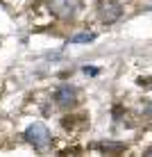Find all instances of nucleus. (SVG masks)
Returning a JSON list of instances; mask_svg holds the SVG:
<instances>
[{"mask_svg":"<svg viewBox=\"0 0 152 157\" xmlns=\"http://www.w3.org/2000/svg\"><path fill=\"white\" fill-rule=\"evenodd\" d=\"M25 139H28V144H32L36 150H46L48 146L52 144L50 130L43 125V123H32V125L25 130Z\"/></svg>","mask_w":152,"mask_h":157,"instance_id":"obj_1","label":"nucleus"},{"mask_svg":"<svg viewBox=\"0 0 152 157\" xmlns=\"http://www.w3.org/2000/svg\"><path fill=\"white\" fill-rule=\"evenodd\" d=\"M123 14V5L118 0H98V16H100L102 23L111 25L120 18Z\"/></svg>","mask_w":152,"mask_h":157,"instance_id":"obj_2","label":"nucleus"},{"mask_svg":"<svg viewBox=\"0 0 152 157\" xmlns=\"http://www.w3.org/2000/svg\"><path fill=\"white\" fill-rule=\"evenodd\" d=\"M77 102V89L70 84H61L59 89L55 91V105L61 107V109H68Z\"/></svg>","mask_w":152,"mask_h":157,"instance_id":"obj_3","label":"nucleus"},{"mask_svg":"<svg viewBox=\"0 0 152 157\" xmlns=\"http://www.w3.org/2000/svg\"><path fill=\"white\" fill-rule=\"evenodd\" d=\"M50 9L59 18H73L80 9V0H50Z\"/></svg>","mask_w":152,"mask_h":157,"instance_id":"obj_4","label":"nucleus"},{"mask_svg":"<svg viewBox=\"0 0 152 157\" xmlns=\"http://www.w3.org/2000/svg\"><path fill=\"white\" fill-rule=\"evenodd\" d=\"M93 39H95V34H91V32H82V34L70 36V43H89V41H93Z\"/></svg>","mask_w":152,"mask_h":157,"instance_id":"obj_5","label":"nucleus"},{"mask_svg":"<svg viewBox=\"0 0 152 157\" xmlns=\"http://www.w3.org/2000/svg\"><path fill=\"white\" fill-rule=\"evenodd\" d=\"M100 148H105V150H123V146L120 144H102Z\"/></svg>","mask_w":152,"mask_h":157,"instance_id":"obj_6","label":"nucleus"},{"mask_svg":"<svg viewBox=\"0 0 152 157\" xmlns=\"http://www.w3.org/2000/svg\"><path fill=\"white\" fill-rule=\"evenodd\" d=\"M143 114L148 116V118H152V100H148V102L143 105Z\"/></svg>","mask_w":152,"mask_h":157,"instance_id":"obj_7","label":"nucleus"},{"mask_svg":"<svg viewBox=\"0 0 152 157\" xmlns=\"http://www.w3.org/2000/svg\"><path fill=\"white\" fill-rule=\"evenodd\" d=\"M145 155H148V157H152V146H150L148 150H145Z\"/></svg>","mask_w":152,"mask_h":157,"instance_id":"obj_8","label":"nucleus"}]
</instances>
